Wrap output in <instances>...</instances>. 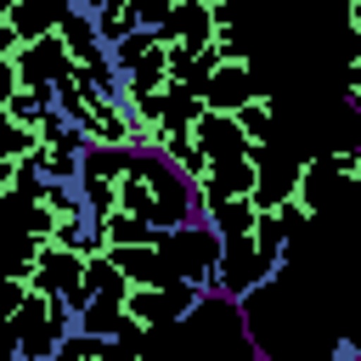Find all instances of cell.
<instances>
[{
	"label": "cell",
	"mask_w": 361,
	"mask_h": 361,
	"mask_svg": "<svg viewBox=\"0 0 361 361\" xmlns=\"http://www.w3.org/2000/svg\"><path fill=\"white\" fill-rule=\"evenodd\" d=\"M118 209H130L135 220L169 231V226H180V220L197 214V186L164 152L118 147Z\"/></svg>",
	"instance_id": "3957f363"
},
{
	"label": "cell",
	"mask_w": 361,
	"mask_h": 361,
	"mask_svg": "<svg viewBox=\"0 0 361 361\" xmlns=\"http://www.w3.org/2000/svg\"><path fill=\"white\" fill-rule=\"evenodd\" d=\"M322 164H327V175H333V180L361 186V141H355V147H333V152H322Z\"/></svg>",
	"instance_id": "ba28073f"
},
{
	"label": "cell",
	"mask_w": 361,
	"mask_h": 361,
	"mask_svg": "<svg viewBox=\"0 0 361 361\" xmlns=\"http://www.w3.org/2000/svg\"><path fill=\"white\" fill-rule=\"evenodd\" d=\"M243 316L259 361H361V186L327 180Z\"/></svg>",
	"instance_id": "6da1fadb"
},
{
	"label": "cell",
	"mask_w": 361,
	"mask_h": 361,
	"mask_svg": "<svg viewBox=\"0 0 361 361\" xmlns=\"http://www.w3.org/2000/svg\"><path fill=\"white\" fill-rule=\"evenodd\" d=\"M158 254H164V271H169V276H180V282H192V288H203V293L220 288V231H214L203 214L158 231Z\"/></svg>",
	"instance_id": "277c9868"
},
{
	"label": "cell",
	"mask_w": 361,
	"mask_h": 361,
	"mask_svg": "<svg viewBox=\"0 0 361 361\" xmlns=\"http://www.w3.org/2000/svg\"><path fill=\"white\" fill-rule=\"evenodd\" d=\"M231 118H237V130L248 135V141H276V96H271V85H259V90H248L237 107H231Z\"/></svg>",
	"instance_id": "8992f818"
},
{
	"label": "cell",
	"mask_w": 361,
	"mask_h": 361,
	"mask_svg": "<svg viewBox=\"0 0 361 361\" xmlns=\"http://www.w3.org/2000/svg\"><path fill=\"white\" fill-rule=\"evenodd\" d=\"M130 350H135V361H259L243 299H231V293H203L169 327L130 338Z\"/></svg>",
	"instance_id": "7a4b0ae2"
},
{
	"label": "cell",
	"mask_w": 361,
	"mask_h": 361,
	"mask_svg": "<svg viewBox=\"0 0 361 361\" xmlns=\"http://www.w3.org/2000/svg\"><path fill=\"white\" fill-rule=\"evenodd\" d=\"M56 39H62V56H68V68H90V73H107V79H113L107 39L96 34V17H90L85 6H73V11L56 23Z\"/></svg>",
	"instance_id": "5b68a950"
},
{
	"label": "cell",
	"mask_w": 361,
	"mask_h": 361,
	"mask_svg": "<svg viewBox=\"0 0 361 361\" xmlns=\"http://www.w3.org/2000/svg\"><path fill=\"white\" fill-rule=\"evenodd\" d=\"M51 107H56V96H51V90H34V85H23V90L0 96V124H17V130H39Z\"/></svg>",
	"instance_id": "52a82bcc"
}]
</instances>
